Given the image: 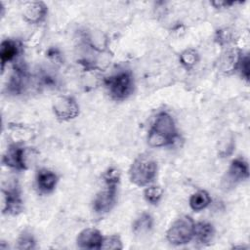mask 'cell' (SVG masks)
I'll return each instance as SVG.
<instances>
[{
    "label": "cell",
    "instance_id": "1",
    "mask_svg": "<svg viewBox=\"0 0 250 250\" xmlns=\"http://www.w3.org/2000/svg\"><path fill=\"white\" fill-rule=\"evenodd\" d=\"M178 137L177 128L172 116L165 112H159L148 132L147 143L153 147H162L173 144Z\"/></svg>",
    "mask_w": 250,
    "mask_h": 250
},
{
    "label": "cell",
    "instance_id": "2",
    "mask_svg": "<svg viewBox=\"0 0 250 250\" xmlns=\"http://www.w3.org/2000/svg\"><path fill=\"white\" fill-rule=\"evenodd\" d=\"M157 163L148 154L139 155L129 170L130 181L138 187H146L156 177Z\"/></svg>",
    "mask_w": 250,
    "mask_h": 250
},
{
    "label": "cell",
    "instance_id": "3",
    "mask_svg": "<svg viewBox=\"0 0 250 250\" xmlns=\"http://www.w3.org/2000/svg\"><path fill=\"white\" fill-rule=\"evenodd\" d=\"M104 85L113 100L123 101L134 90V80L130 72L121 71L104 79Z\"/></svg>",
    "mask_w": 250,
    "mask_h": 250
},
{
    "label": "cell",
    "instance_id": "4",
    "mask_svg": "<svg viewBox=\"0 0 250 250\" xmlns=\"http://www.w3.org/2000/svg\"><path fill=\"white\" fill-rule=\"evenodd\" d=\"M194 221L188 215L181 216L172 223L166 231L167 240L173 245H184L193 238Z\"/></svg>",
    "mask_w": 250,
    "mask_h": 250
},
{
    "label": "cell",
    "instance_id": "5",
    "mask_svg": "<svg viewBox=\"0 0 250 250\" xmlns=\"http://www.w3.org/2000/svg\"><path fill=\"white\" fill-rule=\"evenodd\" d=\"M249 177L248 163L241 157L231 161L225 177L222 181V187L226 190L235 188L239 183L247 180Z\"/></svg>",
    "mask_w": 250,
    "mask_h": 250
},
{
    "label": "cell",
    "instance_id": "6",
    "mask_svg": "<svg viewBox=\"0 0 250 250\" xmlns=\"http://www.w3.org/2000/svg\"><path fill=\"white\" fill-rule=\"evenodd\" d=\"M53 110L56 117L62 121L74 119L79 114V105L70 96H59L54 100Z\"/></svg>",
    "mask_w": 250,
    "mask_h": 250
},
{
    "label": "cell",
    "instance_id": "7",
    "mask_svg": "<svg viewBox=\"0 0 250 250\" xmlns=\"http://www.w3.org/2000/svg\"><path fill=\"white\" fill-rule=\"evenodd\" d=\"M30 156V150L18 145H11L5 154L3 155L2 162L4 165L17 169L25 170L28 168V159Z\"/></svg>",
    "mask_w": 250,
    "mask_h": 250
},
{
    "label": "cell",
    "instance_id": "8",
    "mask_svg": "<svg viewBox=\"0 0 250 250\" xmlns=\"http://www.w3.org/2000/svg\"><path fill=\"white\" fill-rule=\"evenodd\" d=\"M23 203L20 189L17 186H12L2 189V212L4 214L18 215L22 211Z\"/></svg>",
    "mask_w": 250,
    "mask_h": 250
},
{
    "label": "cell",
    "instance_id": "9",
    "mask_svg": "<svg viewBox=\"0 0 250 250\" xmlns=\"http://www.w3.org/2000/svg\"><path fill=\"white\" fill-rule=\"evenodd\" d=\"M117 186H107L97 193L93 201V209L96 213L104 214L109 212L116 202Z\"/></svg>",
    "mask_w": 250,
    "mask_h": 250
},
{
    "label": "cell",
    "instance_id": "10",
    "mask_svg": "<svg viewBox=\"0 0 250 250\" xmlns=\"http://www.w3.org/2000/svg\"><path fill=\"white\" fill-rule=\"evenodd\" d=\"M104 235L95 228L81 230L76 237V244L81 249H101Z\"/></svg>",
    "mask_w": 250,
    "mask_h": 250
},
{
    "label": "cell",
    "instance_id": "11",
    "mask_svg": "<svg viewBox=\"0 0 250 250\" xmlns=\"http://www.w3.org/2000/svg\"><path fill=\"white\" fill-rule=\"evenodd\" d=\"M22 8L23 20L28 23L41 22L46 18L48 12L46 4L42 1L27 2Z\"/></svg>",
    "mask_w": 250,
    "mask_h": 250
},
{
    "label": "cell",
    "instance_id": "12",
    "mask_svg": "<svg viewBox=\"0 0 250 250\" xmlns=\"http://www.w3.org/2000/svg\"><path fill=\"white\" fill-rule=\"evenodd\" d=\"M26 81H27L26 70L22 64L18 63L15 66L14 72L9 79V82L7 85L8 92L13 95L21 94L26 85Z\"/></svg>",
    "mask_w": 250,
    "mask_h": 250
},
{
    "label": "cell",
    "instance_id": "13",
    "mask_svg": "<svg viewBox=\"0 0 250 250\" xmlns=\"http://www.w3.org/2000/svg\"><path fill=\"white\" fill-rule=\"evenodd\" d=\"M241 52L237 48H228L221 57L220 69L225 74H230L237 69Z\"/></svg>",
    "mask_w": 250,
    "mask_h": 250
},
{
    "label": "cell",
    "instance_id": "14",
    "mask_svg": "<svg viewBox=\"0 0 250 250\" xmlns=\"http://www.w3.org/2000/svg\"><path fill=\"white\" fill-rule=\"evenodd\" d=\"M58 181L59 178L57 174L48 169H40L36 174V185L42 193L52 192L55 189Z\"/></svg>",
    "mask_w": 250,
    "mask_h": 250
},
{
    "label": "cell",
    "instance_id": "15",
    "mask_svg": "<svg viewBox=\"0 0 250 250\" xmlns=\"http://www.w3.org/2000/svg\"><path fill=\"white\" fill-rule=\"evenodd\" d=\"M20 52V45L17 41L12 39L3 40L0 47V61H1V68L4 70L5 64L10 62L16 59Z\"/></svg>",
    "mask_w": 250,
    "mask_h": 250
},
{
    "label": "cell",
    "instance_id": "16",
    "mask_svg": "<svg viewBox=\"0 0 250 250\" xmlns=\"http://www.w3.org/2000/svg\"><path fill=\"white\" fill-rule=\"evenodd\" d=\"M215 233V229L212 224L208 222H197L194 223L193 228V238L200 244L209 243Z\"/></svg>",
    "mask_w": 250,
    "mask_h": 250
},
{
    "label": "cell",
    "instance_id": "17",
    "mask_svg": "<svg viewBox=\"0 0 250 250\" xmlns=\"http://www.w3.org/2000/svg\"><path fill=\"white\" fill-rule=\"evenodd\" d=\"M210 203H211L210 194L204 189L195 191L189 197V206L193 211H201L206 207H208Z\"/></svg>",
    "mask_w": 250,
    "mask_h": 250
},
{
    "label": "cell",
    "instance_id": "18",
    "mask_svg": "<svg viewBox=\"0 0 250 250\" xmlns=\"http://www.w3.org/2000/svg\"><path fill=\"white\" fill-rule=\"evenodd\" d=\"M153 226V218L148 213L141 214L133 223V232L136 234H144L149 231Z\"/></svg>",
    "mask_w": 250,
    "mask_h": 250
},
{
    "label": "cell",
    "instance_id": "19",
    "mask_svg": "<svg viewBox=\"0 0 250 250\" xmlns=\"http://www.w3.org/2000/svg\"><path fill=\"white\" fill-rule=\"evenodd\" d=\"M199 61V54L195 49L188 48L184 50L180 55V62L181 64L189 69L192 68Z\"/></svg>",
    "mask_w": 250,
    "mask_h": 250
},
{
    "label": "cell",
    "instance_id": "20",
    "mask_svg": "<svg viewBox=\"0 0 250 250\" xmlns=\"http://www.w3.org/2000/svg\"><path fill=\"white\" fill-rule=\"evenodd\" d=\"M163 195V189L159 186H146L144 190L145 199L150 204H157Z\"/></svg>",
    "mask_w": 250,
    "mask_h": 250
},
{
    "label": "cell",
    "instance_id": "21",
    "mask_svg": "<svg viewBox=\"0 0 250 250\" xmlns=\"http://www.w3.org/2000/svg\"><path fill=\"white\" fill-rule=\"evenodd\" d=\"M122 241L119 235L112 234L108 236H104L101 249H106V250H116V249H122Z\"/></svg>",
    "mask_w": 250,
    "mask_h": 250
},
{
    "label": "cell",
    "instance_id": "22",
    "mask_svg": "<svg viewBox=\"0 0 250 250\" xmlns=\"http://www.w3.org/2000/svg\"><path fill=\"white\" fill-rule=\"evenodd\" d=\"M17 249H33L35 248V239L30 232L23 231L17 240Z\"/></svg>",
    "mask_w": 250,
    "mask_h": 250
},
{
    "label": "cell",
    "instance_id": "23",
    "mask_svg": "<svg viewBox=\"0 0 250 250\" xmlns=\"http://www.w3.org/2000/svg\"><path fill=\"white\" fill-rule=\"evenodd\" d=\"M104 181L107 186H117L120 180V174L117 169L109 168L103 175Z\"/></svg>",
    "mask_w": 250,
    "mask_h": 250
},
{
    "label": "cell",
    "instance_id": "24",
    "mask_svg": "<svg viewBox=\"0 0 250 250\" xmlns=\"http://www.w3.org/2000/svg\"><path fill=\"white\" fill-rule=\"evenodd\" d=\"M249 63H250L249 56H248L247 54L242 56V54H241V57H240V60H239L237 68L239 69L241 76H242L246 81L249 80V75H250V66H249Z\"/></svg>",
    "mask_w": 250,
    "mask_h": 250
},
{
    "label": "cell",
    "instance_id": "25",
    "mask_svg": "<svg viewBox=\"0 0 250 250\" xmlns=\"http://www.w3.org/2000/svg\"><path fill=\"white\" fill-rule=\"evenodd\" d=\"M230 38H231V35L229 33V31H227V30H220L218 32V41L219 43L221 44H226V43H229L230 41Z\"/></svg>",
    "mask_w": 250,
    "mask_h": 250
},
{
    "label": "cell",
    "instance_id": "26",
    "mask_svg": "<svg viewBox=\"0 0 250 250\" xmlns=\"http://www.w3.org/2000/svg\"><path fill=\"white\" fill-rule=\"evenodd\" d=\"M212 4L214 6H216V8H227L228 6L232 5V2H212Z\"/></svg>",
    "mask_w": 250,
    "mask_h": 250
}]
</instances>
